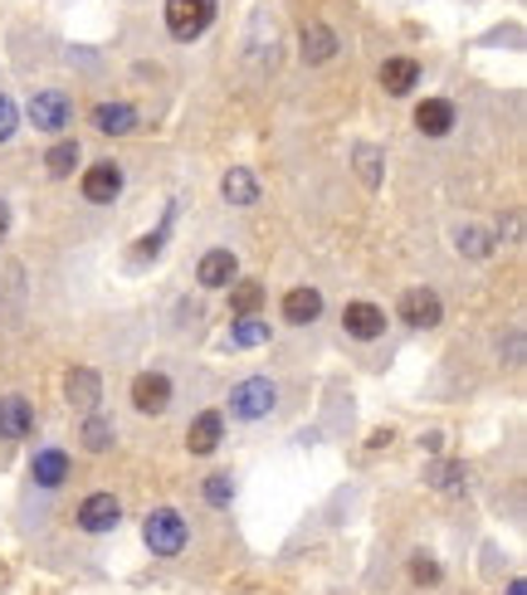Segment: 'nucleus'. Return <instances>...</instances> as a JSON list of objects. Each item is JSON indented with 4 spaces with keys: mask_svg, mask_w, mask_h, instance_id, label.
<instances>
[{
    "mask_svg": "<svg viewBox=\"0 0 527 595\" xmlns=\"http://www.w3.org/2000/svg\"><path fill=\"white\" fill-rule=\"evenodd\" d=\"M234 274H240V264H234L230 250H210V254H200V264H196L200 288H230Z\"/></svg>",
    "mask_w": 527,
    "mask_h": 595,
    "instance_id": "15",
    "label": "nucleus"
},
{
    "mask_svg": "<svg viewBox=\"0 0 527 595\" xmlns=\"http://www.w3.org/2000/svg\"><path fill=\"white\" fill-rule=\"evenodd\" d=\"M94 128L103 132V137H128V132L138 128V108L132 103H98L94 108Z\"/></svg>",
    "mask_w": 527,
    "mask_h": 595,
    "instance_id": "17",
    "label": "nucleus"
},
{
    "mask_svg": "<svg viewBox=\"0 0 527 595\" xmlns=\"http://www.w3.org/2000/svg\"><path fill=\"white\" fill-rule=\"evenodd\" d=\"M15 128H20V108L10 103L6 93H0V142H10V137H15Z\"/></svg>",
    "mask_w": 527,
    "mask_h": 595,
    "instance_id": "31",
    "label": "nucleus"
},
{
    "mask_svg": "<svg viewBox=\"0 0 527 595\" xmlns=\"http://www.w3.org/2000/svg\"><path fill=\"white\" fill-rule=\"evenodd\" d=\"M430 484L435 488H459V484H464V469H459V464H435L430 469Z\"/></svg>",
    "mask_w": 527,
    "mask_h": 595,
    "instance_id": "29",
    "label": "nucleus"
},
{
    "mask_svg": "<svg viewBox=\"0 0 527 595\" xmlns=\"http://www.w3.org/2000/svg\"><path fill=\"white\" fill-rule=\"evenodd\" d=\"M508 595H527V581H513V586H508Z\"/></svg>",
    "mask_w": 527,
    "mask_h": 595,
    "instance_id": "33",
    "label": "nucleus"
},
{
    "mask_svg": "<svg viewBox=\"0 0 527 595\" xmlns=\"http://www.w3.org/2000/svg\"><path fill=\"white\" fill-rule=\"evenodd\" d=\"M454 250L464 254V260H488V254H493V234L484 230V224H459Z\"/></svg>",
    "mask_w": 527,
    "mask_h": 595,
    "instance_id": "23",
    "label": "nucleus"
},
{
    "mask_svg": "<svg viewBox=\"0 0 527 595\" xmlns=\"http://www.w3.org/2000/svg\"><path fill=\"white\" fill-rule=\"evenodd\" d=\"M78 190H84L88 206H113L118 190H122V166L118 162H94L84 172V186Z\"/></svg>",
    "mask_w": 527,
    "mask_h": 595,
    "instance_id": "7",
    "label": "nucleus"
},
{
    "mask_svg": "<svg viewBox=\"0 0 527 595\" xmlns=\"http://www.w3.org/2000/svg\"><path fill=\"white\" fill-rule=\"evenodd\" d=\"M78 440H84L88 454H108V449H113V420H103V415H94V410H88L84 434H78Z\"/></svg>",
    "mask_w": 527,
    "mask_h": 595,
    "instance_id": "25",
    "label": "nucleus"
},
{
    "mask_svg": "<svg viewBox=\"0 0 527 595\" xmlns=\"http://www.w3.org/2000/svg\"><path fill=\"white\" fill-rule=\"evenodd\" d=\"M268 337H274V328H268L264 318H254V312H250V318H234L230 322V342L244 346V352H250V346H264Z\"/></svg>",
    "mask_w": 527,
    "mask_h": 595,
    "instance_id": "24",
    "label": "nucleus"
},
{
    "mask_svg": "<svg viewBox=\"0 0 527 595\" xmlns=\"http://www.w3.org/2000/svg\"><path fill=\"white\" fill-rule=\"evenodd\" d=\"M342 332L356 337V342H376V337L386 332V312H381L376 302H347L342 308Z\"/></svg>",
    "mask_w": 527,
    "mask_h": 595,
    "instance_id": "9",
    "label": "nucleus"
},
{
    "mask_svg": "<svg viewBox=\"0 0 527 595\" xmlns=\"http://www.w3.org/2000/svg\"><path fill=\"white\" fill-rule=\"evenodd\" d=\"M210 20H216V0H166V30H172V40H200L210 30Z\"/></svg>",
    "mask_w": 527,
    "mask_h": 595,
    "instance_id": "3",
    "label": "nucleus"
},
{
    "mask_svg": "<svg viewBox=\"0 0 527 595\" xmlns=\"http://www.w3.org/2000/svg\"><path fill=\"white\" fill-rule=\"evenodd\" d=\"M264 308V284H254V278H234L230 284V312L234 318H250V312Z\"/></svg>",
    "mask_w": 527,
    "mask_h": 595,
    "instance_id": "22",
    "label": "nucleus"
},
{
    "mask_svg": "<svg viewBox=\"0 0 527 595\" xmlns=\"http://www.w3.org/2000/svg\"><path fill=\"white\" fill-rule=\"evenodd\" d=\"M35 430V410L25 396H0V440H25Z\"/></svg>",
    "mask_w": 527,
    "mask_h": 595,
    "instance_id": "13",
    "label": "nucleus"
},
{
    "mask_svg": "<svg viewBox=\"0 0 527 595\" xmlns=\"http://www.w3.org/2000/svg\"><path fill=\"white\" fill-rule=\"evenodd\" d=\"M6 234H10V206L0 200V244H6Z\"/></svg>",
    "mask_w": 527,
    "mask_h": 595,
    "instance_id": "32",
    "label": "nucleus"
},
{
    "mask_svg": "<svg viewBox=\"0 0 527 595\" xmlns=\"http://www.w3.org/2000/svg\"><path fill=\"white\" fill-rule=\"evenodd\" d=\"M298 54H303V64H308V69H318V64H328L332 54H338V30L332 25H303L298 30Z\"/></svg>",
    "mask_w": 527,
    "mask_h": 595,
    "instance_id": "11",
    "label": "nucleus"
},
{
    "mask_svg": "<svg viewBox=\"0 0 527 595\" xmlns=\"http://www.w3.org/2000/svg\"><path fill=\"white\" fill-rule=\"evenodd\" d=\"M84 162V147H78L74 137H59L50 147V156H44V172L54 176V181H64V176H74V166Z\"/></svg>",
    "mask_w": 527,
    "mask_h": 595,
    "instance_id": "20",
    "label": "nucleus"
},
{
    "mask_svg": "<svg viewBox=\"0 0 527 595\" xmlns=\"http://www.w3.org/2000/svg\"><path fill=\"white\" fill-rule=\"evenodd\" d=\"M142 542L152 547V557H182L190 547V527L176 508H152L142 522Z\"/></svg>",
    "mask_w": 527,
    "mask_h": 595,
    "instance_id": "1",
    "label": "nucleus"
},
{
    "mask_svg": "<svg viewBox=\"0 0 527 595\" xmlns=\"http://www.w3.org/2000/svg\"><path fill=\"white\" fill-rule=\"evenodd\" d=\"M30 474H35L40 488H59L64 478H69V454H64V449H40L35 464H30Z\"/></svg>",
    "mask_w": 527,
    "mask_h": 595,
    "instance_id": "19",
    "label": "nucleus"
},
{
    "mask_svg": "<svg viewBox=\"0 0 527 595\" xmlns=\"http://www.w3.org/2000/svg\"><path fill=\"white\" fill-rule=\"evenodd\" d=\"M132 406H138V415H162L166 406H172V376L142 372L138 381H132Z\"/></svg>",
    "mask_w": 527,
    "mask_h": 595,
    "instance_id": "8",
    "label": "nucleus"
},
{
    "mask_svg": "<svg viewBox=\"0 0 527 595\" xmlns=\"http://www.w3.org/2000/svg\"><path fill=\"white\" fill-rule=\"evenodd\" d=\"M356 172H362V181L366 186H381V152L376 147H356Z\"/></svg>",
    "mask_w": 527,
    "mask_h": 595,
    "instance_id": "28",
    "label": "nucleus"
},
{
    "mask_svg": "<svg viewBox=\"0 0 527 595\" xmlns=\"http://www.w3.org/2000/svg\"><path fill=\"white\" fill-rule=\"evenodd\" d=\"M396 312L410 322V328H440L444 322V302L435 288H406L396 302Z\"/></svg>",
    "mask_w": 527,
    "mask_h": 595,
    "instance_id": "5",
    "label": "nucleus"
},
{
    "mask_svg": "<svg viewBox=\"0 0 527 595\" xmlns=\"http://www.w3.org/2000/svg\"><path fill=\"white\" fill-rule=\"evenodd\" d=\"M30 122H35V132H50V137H59V132L74 122L69 93H59V88H40V93L30 98Z\"/></svg>",
    "mask_w": 527,
    "mask_h": 595,
    "instance_id": "4",
    "label": "nucleus"
},
{
    "mask_svg": "<svg viewBox=\"0 0 527 595\" xmlns=\"http://www.w3.org/2000/svg\"><path fill=\"white\" fill-rule=\"evenodd\" d=\"M220 440H226V415L220 410H200L196 420H190V434H186V449L196 459H206V454H216Z\"/></svg>",
    "mask_w": 527,
    "mask_h": 595,
    "instance_id": "10",
    "label": "nucleus"
},
{
    "mask_svg": "<svg viewBox=\"0 0 527 595\" xmlns=\"http://www.w3.org/2000/svg\"><path fill=\"white\" fill-rule=\"evenodd\" d=\"M230 498H234L230 474H210L206 478V503H210V508H230Z\"/></svg>",
    "mask_w": 527,
    "mask_h": 595,
    "instance_id": "27",
    "label": "nucleus"
},
{
    "mask_svg": "<svg viewBox=\"0 0 527 595\" xmlns=\"http://www.w3.org/2000/svg\"><path fill=\"white\" fill-rule=\"evenodd\" d=\"M64 396H69V406L74 410H98V400H103V381H98V372L94 366H74L69 372V390H64Z\"/></svg>",
    "mask_w": 527,
    "mask_h": 595,
    "instance_id": "14",
    "label": "nucleus"
},
{
    "mask_svg": "<svg viewBox=\"0 0 527 595\" xmlns=\"http://www.w3.org/2000/svg\"><path fill=\"white\" fill-rule=\"evenodd\" d=\"M220 186H226L230 206H254V200H260V181H254V172H244V166H230Z\"/></svg>",
    "mask_w": 527,
    "mask_h": 595,
    "instance_id": "21",
    "label": "nucleus"
},
{
    "mask_svg": "<svg viewBox=\"0 0 527 595\" xmlns=\"http://www.w3.org/2000/svg\"><path fill=\"white\" fill-rule=\"evenodd\" d=\"M415 84H420V64H415L410 54H396V59L381 64V88H386L391 98H406Z\"/></svg>",
    "mask_w": 527,
    "mask_h": 595,
    "instance_id": "16",
    "label": "nucleus"
},
{
    "mask_svg": "<svg viewBox=\"0 0 527 595\" xmlns=\"http://www.w3.org/2000/svg\"><path fill=\"white\" fill-rule=\"evenodd\" d=\"M410 581L415 586H435V581H440V566H435L430 557H415L410 561Z\"/></svg>",
    "mask_w": 527,
    "mask_h": 595,
    "instance_id": "30",
    "label": "nucleus"
},
{
    "mask_svg": "<svg viewBox=\"0 0 527 595\" xmlns=\"http://www.w3.org/2000/svg\"><path fill=\"white\" fill-rule=\"evenodd\" d=\"M284 318L294 322V328L318 322L322 318V294H318V288H288V294H284Z\"/></svg>",
    "mask_w": 527,
    "mask_h": 595,
    "instance_id": "18",
    "label": "nucleus"
},
{
    "mask_svg": "<svg viewBox=\"0 0 527 595\" xmlns=\"http://www.w3.org/2000/svg\"><path fill=\"white\" fill-rule=\"evenodd\" d=\"M274 406H278V386L268 376H244L240 386L230 390L234 420H264V415H274Z\"/></svg>",
    "mask_w": 527,
    "mask_h": 595,
    "instance_id": "2",
    "label": "nucleus"
},
{
    "mask_svg": "<svg viewBox=\"0 0 527 595\" xmlns=\"http://www.w3.org/2000/svg\"><path fill=\"white\" fill-rule=\"evenodd\" d=\"M118 522H122V503L113 493H88V498L78 503V527H84V532L103 537V532H113Z\"/></svg>",
    "mask_w": 527,
    "mask_h": 595,
    "instance_id": "6",
    "label": "nucleus"
},
{
    "mask_svg": "<svg viewBox=\"0 0 527 595\" xmlns=\"http://www.w3.org/2000/svg\"><path fill=\"white\" fill-rule=\"evenodd\" d=\"M454 118H459V112H454L450 98H425V103L415 108V128H420L425 137H450Z\"/></svg>",
    "mask_w": 527,
    "mask_h": 595,
    "instance_id": "12",
    "label": "nucleus"
},
{
    "mask_svg": "<svg viewBox=\"0 0 527 595\" xmlns=\"http://www.w3.org/2000/svg\"><path fill=\"white\" fill-rule=\"evenodd\" d=\"M172 216H176V210H172V206H166V220H162V224H156V230H152V234H147V240H142V244H138V250H132V260H138V264H142V260H156V254H162V244H166V230H172Z\"/></svg>",
    "mask_w": 527,
    "mask_h": 595,
    "instance_id": "26",
    "label": "nucleus"
}]
</instances>
